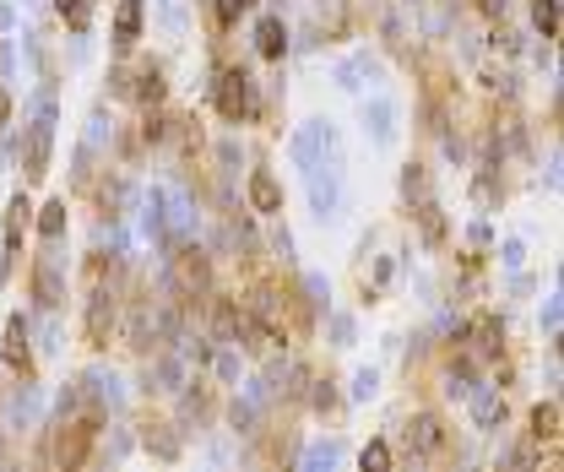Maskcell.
<instances>
[{"mask_svg": "<svg viewBox=\"0 0 564 472\" xmlns=\"http://www.w3.org/2000/svg\"><path fill=\"white\" fill-rule=\"evenodd\" d=\"M55 120H60V109H55V93L44 87V93H38V109H33V126H27V142H22V174H27V179H44V174H49Z\"/></svg>", "mask_w": 564, "mask_h": 472, "instance_id": "cell-1", "label": "cell"}, {"mask_svg": "<svg viewBox=\"0 0 564 472\" xmlns=\"http://www.w3.org/2000/svg\"><path fill=\"white\" fill-rule=\"evenodd\" d=\"M212 104H218V115H223L228 126L250 120V115H256V76L239 71V66L218 71V82H212Z\"/></svg>", "mask_w": 564, "mask_h": 472, "instance_id": "cell-2", "label": "cell"}, {"mask_svg": "<svg viewBox=\"0 0 564 472\" xmlns=\"http://www.w3.org/2000/svg\"><path fill=\"white\" fill-rule=\"evenodd\" d=\"M33 299H38V310H60L66 305V256H60V239H44V256L33 261Z\"/></svg>", "mask_w": 564, "mask_h": 472, "instance_id": "cell-3", "label": "cell"}, {"mask_svg": "<svg viewBox=\"0 0 564 472\" xmlns=\"http://www.w3.org/2000/svg\"><path fill=\"white\" fill-rule=\"evenodd\" d=\"M304 174H309V212H315V223H337V212H342V168L320 157Z\"/></svg>", "mask_w": 564, "mask_h": 472, "instance_id": "cell-4", "label": "cell"}, {"mask_svg": "<svg viewBox=\"0 0 564 472\" xmlns=\"http://www.w3.org/2000/svg\"><path fill=\"white\" fill-rule=\"evenodd\" d=\"M196 228H201L196 201H190L185 190H168V185H163V245H185V239H196Z\"/></svg>", "mask_w": 564, "mask_h": 472, "instance_id": "cell-5", "label": "cell"}, {"mask_svg": "<svg viewBox=\"0 0 564 472\" xmlns=\"http://www.w3.org/2000/svg\"><path fill=\"white\" fill-rule=\"evenodd\" d=\"M364 137H369V148H397V137H402V104L397 98H369L364 104Z\"/></svg>", "mask_w": 564, "mask_h": 472, "instance_id": "cell-6", "label": "cell"}, {"mask_svg": "<svg viewBox=\"0 0 564 472\" xmlns=\"http://www.w3.org/2000/svg\"><path fill=\"white\" fill-rule=\"evenodd\" d=\"M331 142H337L331 120H304V126L293 131V142H287V157H293L298 168H309V163H320V157L331 153Z\"/></svg>", "mask_w": 564, "mask_h": 472, "instance_id": "cell-7", "label": "cell"}, {"mask_svg": "<svg viewBox=\"0 0 564 472\" xmlns=\"http://www.w3.org/2000/svg\"><path fill=\"white\" fill-rule=\"evenodd\" d=\"M120 320V299L109 288H93V305H87V347H109V331Z\"/></svg>", "mask_w": 564, "mask_h": 472, "instance_id": "cell-8", "label": "cell"}, {"mask_svg": "<svg viewBox=\"0 0 564 472\" xmlns=\"http://www.w3.org/2000/svg\"><path fill=\"white\" fill-rule=\"evenodd\" d=\"M245 196H250V212H261V217H278L282 212V179L272 168H250Z\"/></svg>", "mask_w": 564, "mask_h": 472, "instance_id": "cell-9", "label": "cell"}, {"mask_svg": "<svg viewBox=\"0 0 564 472\" xmlns=\"http://www.w3.org/2000/svg\"><path fill=\"white\" fill-rule=\"evenodd\" d=\"M467 408H472V424H478L483 435H494V429L505 424V397H500L494 386H472V391H467Z\"/></svg>", "mask_w": 564, "mask_h": 472, "instance_id": "cell-10", "label": "cell"}, {"mask_svg": "<svg viewBox=\"0 0 564 472\" xmlns=\"http://www.w3.org/2000/svg\"><path fill=\"white\" fill-rule=\"evenodd\" d=\"M408 451H413V457H439V451H445V424H439L434 413H413V424H408Z\"/></svg>", "mask_w": 564, "mask_h": 472, "instance_id": "cell-11", "label": "cell"}, {"mask_svg": "<svg viewBox=\"0 0 564 472\" xmlns=\"http://www.w3.org/2000/svg\"><path fill=\"white\" fill-rule=\"evenodd\" d=\"M380 76V60L369 55V49H359V55H348L342 66H337V87L342 93H364V82H375Z\"/></svg>", "mask_w": 564, "mask_h": 472, "instance_id": "cell-12", "label": "cell"}, {"mask_svg": "<svg viewBox=\"0 0 564 472\" xmlns=\"http://www.w3.org/2000/svg\"><path fill=\"white\" fill-rule=\"evenodd\" d=\"M174 278H179V288L185 294H207V256L185 239L179 245V256H174Z\"/></svg>", "mask_w": 564, "mask_h": 472, "instance_id": "cell-13", "label": "cell"}, {"mask_svg": "<svg viewBox=\"0 0 564 472\" xmlns=\"http://www.w3.org/2000/svg\"><path fill=\"white\" fill-rule=\"evenodd\" d=\"M27 342H33L27 320H22V315H11V320H5V364H11V369H22V375H33V347H27Z\"/></svg>", "mask_w": 564, "mask_h": 472, "instance_id": "cell-14", "label": "cell"}, {"mask_svg": "<svg viewBox=\"0 0 564 472\" xmlns=\"http://www.w3.org/2000/svg\"><path fill=\"white\" fill-rule=\"evenodd\" d=\"M141 16H146V0H120L115 5V27H109V38H115V49H131L141 38Z\"/></svg>", "mask_w": 564, "mask_h": 472, "instance_id": "cell-15", "label": "cell"}, {"mask_svg": "<svg viewBox=\"0 0 564 472\" xmlns=\"http://www.w3.org/2000/svg\"><path fill=\"white\" fill-rule=\"evenodd\" d=\"M467 342H472V353H500V342H505V326H500V315H472L467 320V331H461Z\"/></svg>", "mask_w": 564, "mask_h": 472, "instance_id": "cell-16", "label": "cell"}, {"mask_svg": "<svg viewBox=\"0 0 564 472\" xmlns=\"http://www.w3.org/2000/svg\"><path fill=\"white\" fill-rule=\"evenodd\" d=\"M256 49H261V60H282L287 55V22H282L278 11L256 22Z\"/></svg>", "mask_w": 564, "mask_h": 472, "instance_id": "cell-17", "label": "cell"}, {"mask_svg": "<svg viewBox=\"0 0 564 472\" xmlns=\"http://www.w3.org/2000/svg\"><path fill=\"white\" fill-rule=\"evenodd\" d=\"M397 272H402V256H375V261L364 267V299L375 305V294H386Z\"/></svg>", "mask_w": 564, "mask_h": 472, "instance_id": "cell-18", "label": "cell"}, {"mask_svg": "<svg viewBox=\"0 0 564 472\" xmlns=\"http://www.w3.org/2000/svg\"><path fill=\"white\" fill-rule=\"evenodd\" d=\"M141 446H146L157 462H174V457H179V435H174V424H146Z\"/></svg>", "mask_w": 564, "mask_h": 472, "instance_id": "cell-19", "label": "cell"}, {"mask_svg": "<svg viewBox=\"0 0 564 472\" xmlns=\"http://www.w3.org/2000/svg\"><path fill=\"white\" fill-rule=\"evenodd\" d=\"M402 196H408V206L434 201V190H428V168H423V163H408V168H402Z\"/></svg>", "mask_w": 564, "mask_h": 472, "instance_id": "cell-20", "label": "cell"}, {"mask_svg": "<svg viewBox=\"0 0 564 472\" xmlns=\"http://www.w3.org/2000/svg\"><path fill=\"white\" fill-rule=\"evenodd\" d=\"M109 142H115V120H109L104 109H93V115H87V137H82V148H87V153H104Z\"/></svg>", "mask_w": 564, "mask_h": 472, "instance_id": "cell-21", "label": "cell"}, {"mask_svg": "<svg viewBox=\"0 0 564 472\" xmlns=\"http://www.w3.org/2000/svg\"><path fill=\"white\" fill-rule=\"evenodd\" d=\"M228 424H234V435H256V424H261V402H256V397H239V402L228 408Z\"/></svg>", "mask_w": 564, "mask_h": 472, "instance_id": "cell-22", "label": "cell"}, {"mask_svg": "<svg viewBox=\"0 0 564 472\" xmlns=\"http://www.w3.org/2000/svg\"><path fill=\"white\" fill-rule=\"evenodd\" d=\"M532 440H560V402L532 408Z\"/></svg>", "mask_w": 564, "mask_h": 472, "instance_id": "cell-23", "label": "cell"}, {"mask_svg": "<svg viewBox=\"0 0 564 472\" xmlns=\"http://www.w3.org/2000/svg\"><path fill=\"white\" fill-rule=\"evenodd\" d=\"M532 5V27L543 38H560V0H527Z\"/></svg>", "mask_w": 564, "mask_h": 472, "instance_id": "cell-24", "label": "cell"}, {"mask_svg": "<svg viewBox=\"0 0 564 472\" xmlns=\"http://www.w3.org/2000/svg\"><path fill=\"white\" fill-rule=\"evenodd\" d=\"M60 337H66V331H60V310H44V320H38V353L55 358V353H60Z\"/></svg>", "mask_w": 564, "mask_h": 472, "instance_id": "cell-25", "label": "cell"}, {"mask_svg": "<svg viewBox=\"0 0 564 472\" xmlns=\"http://www.w3.org/2000/svg\"><path fill=\"white\" fill-rule=\"evenodd\" d=\"M326 331H331V347H353V342H359V326H353V315L348 310L326 315Z\"/></svg>", "mask_w": 564, "mask_h": 472, "instance_id": "cell-26", "label": "cell"}, {"mask_svg": "<svg viewBox=\"0 0 564 472\" xmlns=\"http://www.w3.org/2000/svg\"><path fill=\"white\" fill-rule=\"evenodd\" d=\"M66 223H71V217H66V201H49V206L38 212V234H44V239H60Z\"/></svg>", "mask_w": 564, "mask_h": 472, "instance_id": "cell-27", "label": "cell"}, {"mask_svg": "<svg viewBox=\"0 0 564 472\" xmlns=\"http://www.w3.org/2000/svg\"><path fill=\"white\" fill-rule=\"evenodd\" d=\"M375 391H380V369H359V375L348 380V397H353V402H375Z\"/></svg>", "mask_w": 564, "mask_h": 472, "instance_id": "cell-28", "label": "cell"}, {"mask_svg": "<svg viewBox=\"0 0 564 472\" xmlns=\"http://www.w3.org/2000/svg\"><path fill=\"white\" fill-rule=\"evenodd\" d=\"M337 457H342V446L337 440H315L309 451H304V468L315 472V468H337Z\"/></svg>", "mask_w": 564, "mask_h": 472, "instance_id": "cell-29", "label": "cell"}, {"mask_svg": "<svg viewBox=\"0 0 564 472\" xmlns=\"http://www.w3.org/2000/svg\"><path fill=\"white\" fill-rule=\"evenodd\" d=\"M137 82H141V87H137L141 104H157V98H163V71H157V66H141Z\"/></svg>", "mask_w": 564, "mask_h": 472, "instance_id": "cell-30", "label": "cell"}, {"mask_svg": "<svg viewBox=\"0 0 564 472\" xmlns=\"http://www.w3.org/2000/svg\"><path fill=\"white\" fill-rule=\"evenodd\" d=\"M304 299H309V310H326L331 305V283L320 272H304Z\"/></svg>", "mask_w": 564, "mask_h": 472, "instance_id": "cell-31", "label": "cell"}, {"mask_svg": "<svg viewBox=\"0 0 564 472\" xmlns=\"http://www.w3.org/2000/svg\"><path fill=\"white\" fill-rule=\"evenodd\" d=\"M538 326H543V337H549V342H560V294H549V299H543Z\"/></svg>", "mask_w": 564, "mask_h": 472, "instance_id": "cell-32", "label": "cell"}, {"mask_svg": "<svg viewBox=\"0 0 564 472\" xmlns=\"http://www.w3.org/2000/svg\"><path fill=\"white\" fill-rule=\"evenodd\" d=\"M500 261H505V272H521V267H527V239L510 234V239L500 245Z\"/></svg>", "mask_w": 564, "mask_h": 472, "instance_id": "cell-33", "label": "cell"}, {"mask_svg": "<svg viewBox=\"0 0 564 472\" xmlns=\"http://www.w3.org/2000/svg\"><path fill=\"white\" fill-rule=\"evenodd\" d=\"M212 375H218V380H239V353H234V347H218V353H212Z\"/></svg>", "mask_w": 564, "mask_h": 472, "instance_id": "cell-34", "label": "cell"}, {"mask_svg": "<svg viewBox=\"0 0 564 472\" xmlns=\"http://www.w3.org/2000/svg\"><path fill=\"white\" fill-rule=\"evenodd\" d=\"M157 11H163V27H168L174 38L190 27V16H185V5H179V0H157Z\"/></svg>", "mask_w": 564, "mask_h": 472, "instance_id": "cell-35", "label": "cell"}, {"mask_svg": "<svg viewBox=\"0 0 564 472\" xmlns=\"http://www.w3.org/2000/svg\"><path fill=\"white\" fill-rule=\"evenodd\" d=\"M359 462H364V472L369 468H391V446H386V440H369V446L359 451Z\"/></svg>", "mask_w": 564, "mask_h": 472, "instance_id": "cell-36", "label": "cell"}, {"mask_svg": "<svg viewBox=\"0 0 564 472\" xmlns=\"http://www.w3.org/2000/svg\"><path fill=\"white\" fill-rule=\"evenodd\" d=\"M239 142H234V137H223V142H218V168H223V174H234V168H239Z\"/></svg>", "mask_w": 564, "mask_h": 472, "instance_id": "cell-37", "label": "cell"}, {"mask_svg": "<svg viewBox=\"0 0 564 472\" xmlns=\"http://www.w3.org/2000/svg\"><path fill=\"white\" fill-rule=\"evenodd\" d=\"M309 402H315L320 413H331V408H337V391H331V380H320V386L309 391Z\"/></svg>", "mask_w": 564, "mask_h": 472, "instance_id": "cell-38", "label": "cell"}, {"mask_svg": "<svg viewBox=\"0 0 564 472\" xmlns=\"http://www.w3.org/2000/svg\"><path fill=\"white\" fill-rule=\"evenodd\" d=\"M272 250H278V261H282V267L293 261V234H287V228H278V234H272Z\"/></svg>", "mask_w": 564, "mask_h": 472, "instance_id": "cell-39", "label": "cell"}, {"mask_svg": "<svg viewBox=\"0 0 564 472\" xmlns=\"http://www.w3.org/2000/svg\"><path fill=\"white\" fill-rule=\"evenodd\" d=\"M467 239H472L478 250H489V245H494V228H489V223H472V228H467Z\"/></svg>", "mask_w": 564, "mask_h": 472, "instance_id": "cell-40", "label": "cell"}, {"mask_svg": "<svg viewBox=\"0 0 564 472\" xmlns=\"http://www.w3.org/2000/svg\"><path fill=\"white\" fill-rule=\"evenodd\" d=\"M467 391H472V380H467V375H450V380H445V397L467 402Z\"/></svg>", "mask_w": 564, "mask_h": 472, "instance_id": "cell-41", "label": "cell"}, {"mask_svg": "<svg viewBox=\"0 0 564 472\" xmlns=\"http://www.w3.org/2000/svg\"><path fill=\"white\" fill-rule=\"evenodd\" d=\"M5 126H11V93L0 87V131H5Z\"/></svg>", "mask_w": 564, "mask_h": 472, "instance_id": "cell-42", "label": "cell"}, {"mask_svg": "<svg viewBox=\"0 0 564 472\" xmlns=\"http://www.w3.org/2000/svg\"><path fill=\"white\" fill-rule=\"evenodd\" d=\"M87 5H93V0H87Z\"/></svg>", "mask_w": 564, "mask_h": 472, "instance_id": "cell-43", "label": "cell"}]
</instances>
